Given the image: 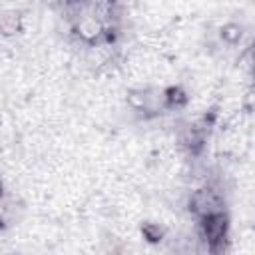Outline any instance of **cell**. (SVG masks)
I'll return each instance as SVG.
<instances>
[{
  "instance_id": "obj_4",
  "label": "cell",
  "mask_w": 255,
  "mask_h": 255,
  "mask_svg": "<svg viewBox=\"0 0 255 255\" xmlns=\"http://www.w3.org/2000/svg\"><path fill=\"white\" fill-rule=\"evenodd\" d=\"M143 231H145V235H147V237H149L151 241H157V239L161 237V231H159L157 227H153V225H147V227H145Z\"/></svg>"
},
{
  "instance_id": "obj_1",
  "label": "cell",
  "mask_w": 255,
  "mask_h": 255,
  "mask_svg": "<svg viewBox=\"0 0 255 255\" xmlns=\"http://www.w3.org/2000/svg\"><path fill=\"white\" fill-rule=\"evenodd\" d=\"M203 237L207 239V243L211 247H215L217 243L223 241L225 237V231H227V217L221 213V211H213V213H207L203 215Z\"/></svg>"
},
{
  "instance_id": "obj_2",
  "label": "cell",
  "mask_w": 255,
  "mask_h": 255,
  "mask_svg": "<svg viewBox=\"0 0 255 255\" xmlns=\"http://www.w3.org/2000/svg\"><path fill=\"white\" fill-rule=\"evenodd\" d=\"M191 209L195 211V213H199L201 217L203 215H207V213H213V211H219V207H221V197L215 193V191H211V189H201V191H197L193 197H191Z\"/></svg>"
},
{
  "instance_id": "obj_3",
  "label": "cell",
  "mask_w": 255,
  "mask_h": 255,
  "mask_svg": "<svg viewBox=\"0 0 255 255\" xmlns=\"http://www.w3.org/2000/svg\"><path fill=\"white\" fill-rule=\"evenodd\" d=\"M165 100H167V106H171V108H179V106L185 104V94H183L179 88H171V90H167Z\"/></svg>"
},
{
  "instance_id": "obj_5",
  "label": "cell",
  "mask_w": 255,
  "mask_h": 255,
  "mask_svg": "<svg viewBox=\"0 0 255 255\" xmlns=\"http://www.w3.org/2000/svg\"><path fill=\"white\" fill-rule=\"evenodd\" d=\"M223 36H225L227 40H235V38L239 36V32H237V28H235V26H229V28H225Z\"/></svg>"
}]
</instances>
